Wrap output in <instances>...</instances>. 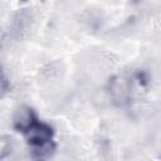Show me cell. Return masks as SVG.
Segmentation results:
<instances>
[{
    "mask_svg": "<svg viewBox=\"0 0 161 161\" xmlns=\"http://www.w3.org/2000/svg\"><path fill=\"white\" fill-rule=\"evenodd\" d=\"M29 145L33 147V152L36 157L44 158L50 155L54 148L53 145V130L45 123L34 122L25 132Z\"/></svg>",
    "mask_w": 161,
    "mask_h": 161,
    "instance_id": "1",
    "label": "cell"
},
{
    "mask_svg": "<svg viewBox=\"0 0 161 161\" xmlns=\"http://www.w3.org/2000/svg\"><path fill=\"white\" fill-rule=\"evenodd\" d=\"M108 93L116 106H123L128 102L131 96V82L127 77L118 74L114 75L108 84Z\"/></svg>",
    "mask_w": 161,
    "mask_h": 161,
    "instance_id": "2",
    "label": "cell"
},
{
    "mask_svg": "<svg viewBox=\"0 0 161 161\" xmlns=\"http://www.w3.org/2000/svg\"><path fill=\"white\" fill-rule=\"evenodd\" d=\"M35 121H36V118H35L34 111L26 106L20 107L14 116V126L16 130H19L21 132H25Z\"/></svg>",
    "mask_w": 161,
    "mask_h": 161,
    "instance_id": "3",
    "label": "cell"
},
{
    "mask_svg": "<svg viewBox=\"0 0 161 161\" xmlns=\"http://www.w3.org/2000/svg\"><path fill=\"white\" fill-rule=\"evenodd\" d=\"M14 148V140L10 136H0V158L8 157Z\"/></svg>",
    "mask_w": 161,
    "mask_h": 161,
    "instance_id": "4",
    "label": "cell"
},
{
    "mask_svg": "<svg viewBox=\"0 0 161 161\" xmlns=\"http://www.w3.org/2000/svg\"><path fill=\"white\" fill-rule=\"evenodd\" d=\"M8 89H9V80L5 77V74L0 70V98L8 92Z\"/></svg>",
    "mask_w": 161,
    "mask_h": 161,
    "instance_id": "5",
    "label": "cell"
}]
</instances>
